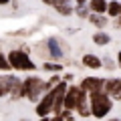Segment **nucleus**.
I'll use <instances>...</instances> for the list:
<instances>
[{
  "label": "nucleus",
  "instance_id": "nucleus-1",
  "mask_svg": "<svg viewBox=\"0 0 121 121\" xmlns=\"http://www.w3.org/2000/svg\"><path fill=\"white\" fill-rule=\"evenodd\" d=\"M89 107H91V117L103 119V117H107L111 113L113 99L105 91H93V93H89Z\"/></svg>",
  "mask_w": 121,
  "mask_h": 121
},
{
  "label": "nucleus",
  "instance_id": "nucleus-2",
  "mask_svg": "<svg viewBox=\"0 0 121 121\" xmlns=\"http://www.w3.org/2000/svg\"><path fill=\"white\" fill-rule=\"evenodd\" d=\"M6 59H8L12 71H26V73H30V71L36 69L35 60L30 59V55L26 51H22V48H12V51H8L6 52Z\"/></svg>",
  "mask_w": 121,
  "mask_h": 121
},
{
  "label": "nucleus",
  "instance_id": "nucleus-3",
  "mask_svg": "<svg viewBox=\"0 0 121 121\" xmlns=\"http://www.w3.org/2000/svg\"><path fill=\"white\" fill-rule=\"evenodd\" d=\"M22 93H24V99H28L30 103H36L40 99V95L44 93V81L36 75H30L22 81Z\"/></svg>",
  "mask_w": 121,
  "mask_h": 121
},
{
  "label": "nucleus",
  "instance_id": "nucleus-4",
  "mask_svg": "<svg viewBox=\"0 0 121 121\" xmlns=\"http://www.w3.org/2000/svg\"><path fill=\"white\" fill-rule=\"evenodd\" d=\"M44 48H47L48 56H51V60H56V63H60V60L67 56V51H69V47L65 48V43L59 39V36L51 35L44 39Z\"/></svg>",
  "mask_w": 121,
  "mask_h": 121
},
{
  "label": "nucleus",
  "instance_id": "nucleus-5",
  "mask_svg": "<svg viewBox=\"0 0 121 121\" xmlns=\"http://www.w3.org/2000/svg\"><path fill=\"white\" fill-rule=\"evenodd\" d=\"M89 97L87 91H83L79 85H69L67 87V93H65V99H63V109H69V111H75L81 101H85Z\"/></svg>",
  "mask_w": 121,
  "mask_h": 121
},
{
  "label": "nucleus",
  "instance_id": "nucleus-6",
  "mask_svg": "<svg viewBox=\"0 0 121 121\" xmlns=\"http://www.w3.org/2000/svg\"><path fill=\"white\" fill-rule=\"evenodd\" d=\"M35 113H36V117H51V113H52V95H51V91H47L35 103Z\"/></svg>",
  "mask_w": 121,
  "mask_h": 121
},
{
  "label": "nucleus",
  "instance_id": "nucleus-7",
  "mask_svg": "<svg viewBox=\"0 0 121 121\" xmlns=\"http://www.w3.org/2000/svg\"><path fill=\"white\" fill-rule=\"evenodd\" d=\"M103 85H105V79L103 77H83L79 87L87 93H93V91H103Z\"/></svg>",
  "mask_w": 121,
  "mask_h": 121
},
{
  "label": "nucleus",
  "instance_id": "nucleus-8",
  "mask_svg": "<svg viewBox=\"0 0 121 121\" xmlns=\"http://www.w3.org/2000/svg\"><path fill=\"white\" fill-rule=\"evenodd\" d=\"M16 75L12 73H2L0 75V99H4V97H8L10 89H12V85L16 83Z\"/></svg>",
  "mask_w": 121,
  "mask_h": 121
},
{
  "label": "nucleus",
  "instance_id": "nucleus-9",
  "mask_svg": "<svg viewBox=\"0 0 121 121\" xmlns=\"http://www.w3.org/2000/svg\"><path fill=\"white\" fill-rule=\"evenodd\" d=\"M81 63L85 69H91V71H99L103 69V60H101V56L93 55V52H85V55L81 56Z\"/></svg>",
  "mask_w": 121,
  "mask_h": 121
},
{
  "label": "nucleus",
  "instance_id": "nucleus-10",
  "mask_svg": "<svg viewBox=\"0 0 121 121\" xmlns=\"http://www.w3.org/2000/svg\"><path fill=\"white\" fill-rule=\"evenodd\" d=\"M103 91L111 97V99H113V97H117L121 93V79H105Z\"/></svg>",
  "mask_w": 121,
  "mask_h": 121
},
{
  "label": "nucleus",
  "instance_id": "nucleus-11",
  "mask_svg": "<svg viewBox=\"0 0 121 121\" xmlns=\"http://www.w3.org/2000/svg\"><path fill=\"white\" fill-rule=\"evenodd\" d=\"M87 20H89L91 24L95 26L97 30H103L105 26L109 24V16H107V14H95V12H91V14H89V18H87Z\"/></svg>",
  "mask_w": 121,
  "mask_h": 121
},
{
  "label": "nucleus",
  "instance_id": "nucleus-12",
  "mask_svg": "<svg viewBox=\"0 0 121 121\" xmlns=\"http://www.w3.org/2000/svg\"><path fill=\"white\" fill-rule=\"evenodd\" d=\"M107 2L109 0H89L87 6H89L91 12H95V14H105L107 12Z\"/></svg>",
  "mask_w": 121,
  "mask_h": 121
},
{
  "label": "nucleus",
  "instance_id": "nucleus-13",
  "mask_svg": "<svg viewBox=\"0 0 121 121\" xmlns=\"http://www.w3.org/2000/svg\"><path fill=\"white\" fill-rule=\"evenodd\" d=\"M43 71H47V73H51V75H60L65 71V67L60 65V63H56V60H44Z\"/></svg>",
  "mask_w": 121,
  "mask_h": 121
},
{
  "label": "nucleus",
  "instance_id": "nucleus-14",
  "mask_svg": "<svg viewBox=\"0 0 121 121\" xmlns=\"http://www.w3.org/2000/svg\"><path fill=\"white\" fill-rule=\"evenodd\" d=\"M105 14H107L109 18H117L121 14V2L119 0H109L107 2V12Z\"/></svg>",
  "mask_w": 121,
  "mask_h": 121
},
{
  "label": "nucleus",
  "instance_id": "nucleus-15",
  "mask_svg": "<svg viewBox=\"0 0 121 121\" xmlns=\"http://www.w3.org/2000/svg\"><path fill=\"white\" fill-rule=\"evenodd\" d=\"M93 43H95L97 47H107V44L111 43V36H109L105 30H97L95 35H93Z\"/></svg>",
  "mask_w": 121,
  "mask_h": 121
},
{
  "label": "nucleus",
  "instance_id": "nucleus-16",
  "mask_svg": "<svg viewBox=\"0 0 121 121\" xmlns=\"http://www.w3.org/2000/svg\"><path fill=\"white\" fill-rule=\"evenodd\" d=\"M73 14H75V16H79L81 20H87L89 14H91V10H89V6H87V4H75L73 6Z\"/></svg>",
  "mask_w": 121,
  "mask_h": 121
},
{
  "label": "nucleus",
  "instance_id": "nucleus-17",
  "mask_svg": "<svg viewBox=\"0 0 121 121\" xmlns=\"http://www.w3.org/2000/svg\"><path fill=\"white\" fill-rule=\"evenodd\" d=\"M75 113H77L79 117H91V107H89V97H87L85 101H81V103L75 107Z\"/></svg>",
  "mask_w": 121,
  "mask_h": 121
},
{
  "label": "nucleus",
  "instance_id": "nucleus-18",
  "mask_svg": "<svg viewBox=\"0 0 121 121\" xmlns=\"http://www.w3.org/2000/svg\"><path fill=\"white\" fill-rule=\"evenodd\" d=\"M55 10L60 16H71L73 14V4H59V6H55Z\"/></svg>",
  "mask_w": 121,
  "mask_h": 121
},
{
  "label": "nucleus",
  "instance_id": "nucleus-19",
  "mask_svg": "<svg viewBox=\"0 0 121 121\" xmlns=\"http://www.w3.org/2000/svg\"><path fill=\"white\" fill-rule=\"evenodd\" d=\"M10 63H8V59H6V55L2 51H0V73H10Z\"/></svg>",
  "mask_w": 121,
  "mask_h": 121
},
{
  "label": "nucleus",
  "instance_id": "nucleus-20",
  "mask_svg": "<svg viewBox=\"0 0 121 121\" xmlns=\"http://www.w3.org/2000/svg\"><path fill=\"white\" fill-rule=\"evenodd\" d=\"M56 83H60V75H51V79H48V81H44V93H47V91H51Z\"/></svg>",
  "mask_w": 121,
  "mask_h": 121
},
{
  "label": "nucleus",
  "instance_id": "nucleus-21",
  "mask_svg": "<svg viewBox=\"0 0 121 121\" xmlns=\"http://www.w3.org/2000/svg\"><path fill=\"white\" fill-rule=\"evenodd\" d=\"M60 119L63 121H75V111H69V109H60Z\"/></svg>",
  "mask_w": 121,
  "mask_h": 121
},
{
  "label": "nucleus",
  "instance_id": "nucleus-22",
  "mask_svg": "<svg viewBox=\"0 0 121 121\" xmlns=\"http://www.w3.org/2000/svg\"><path fill=\"white\" fill-rule=\"evenodd\" d=\"M101 60H103V69H107V71H113V69L117 67V65H115V60H113L111 56H103Z\"/></svg>",
  "mask_w": 121,
  "mask_h": 121
},
{
  "label": "nucleus",
  "instance_id": "nucleus-23",
  "mask_svg": "<svg viewBox=\"0 0 121 121\" xmlns=\"http://www.w3.org/2000/svg\"><path fill=\"white\" fill-rule=\"evenodd\" d=\"M73 73H60V81H65V83H71L73 81Z\"/></svg>",
  "mask_w": 121,
  "mask_h": 121
},
{
  "label": "nucleus",
  "instance_id": "nucleus-24",
  "mask_svg": "<svg viewBox=\"0 0 121 121\" xmlns=\"http://www.w3.org/2000/svg\"><path fill=\"white\" fill-rule=\"evenodd\" d=\"M115 59H117V67H119V69H121V51H119V52H117V55H115Z\"/></svg>",
  "mask_w": 121,
  "mask_h": 121
},
{
  "label": "nucleus",
  "instance_id": "nucleus-25",
  "mask_svg": "<svg viewBox=\"0 0 121 121\" xmlns=\"http://www.w3.org/2000/svg\"><path fill=\"white\" fill-rule=\"evenodd\" d=\"M115 28H121V14L115 18Z\"/></svg>",
  "mask_w": 121,
  "mask_h": 121
},
{
  "label": "nucleus",
  "instance_id": "nucleus-26",
  "mask_svg": "<svg viewBox=\"0 0 121 121\" xmlns=\"http://www.w3.org/2000/svg\"><path fill=\"white\" fill-rule=\"evenodd\" d=\"M10 2H12V0H0V6H8Z\"/></svg>",
  "mask_w": 121,
  "mask_h": 121
},
{
  "label": "nucleus",
  "instance_id": "nucleus-27",
  "mask_svg": "<svg viewBox=\"0 0 121 121\" xmlns=\"http://www.w3.org/2000/svg\"><path fill=\"white\" fill-rule=\"evenodd\" d=\"M75 4H87V2H89V0H73Z\"/></svg>",
  "mask_w": 121,
  "mask_h": 121
},
{
  "label": "nucleus",
  "instance_id": "nucleus-28",
  "mask_svg": "<svg viewBox=\"0 0 121 121\" xmlns=\"http://www.w3.org/2000/svg\"><path fill=\"white\" fill-rule=\"evenodd\" d=\"M51 121H63V119H60V115H52V117H51Z\"/></svg>",
  "mask_w": 121,
  "mask_h": 121
},
{
  "label": "nucleus",
  "instance_id": "nucleus-29",
  "mask_svg": "<svg viewBox=\"0 0 121 121\" xmlns=\"http://www.w3.org/2000/svg\"><path fill=\"white\" fill-rule=\"evenodd\" d=\"M39 121H51V117H39Z\"/></svg>",
  "mask_w": 121,
  "mask_h": 121
},
{
  "label": "nucleus",
  "instance_id": "nucleus-30",
  "mask_svg": "<svg viewBox=\"0 0 121 121\" xmlns=\"http://www.w3.org/2000/svg\"><path fill=\"white\" fill-rule=\"evenodd\" d=\"M107 121H121V117H111V119H107Z\"/></svg>",
  "mask_w": 121,
  "mask_h": 121
},
{
  "label": "nucleus",
  "instance_id": "nucleus-31",
  "mask_svg": "<svg viewBox=\"0 0 121 121\" xmlns=\"http://www.w3.org/2000/svg\"><path fill=\"white\" fill-rule=\"evenodd\" d=\"M18 121H30V119H28V117H20V119H18Z\"/></svg>",
  "mask_w": 121,
  "mask_h": 121
},
{
  "label": "nucleus",
  "instance_id": "nucleus-32",
  "mask_svg": "<svg viewBox=\"0 0 121 121\" xmlns=\"http://www.w3.org/2000/svg\"><path fill=\"white\" fill-rule=\"evenodd\" d=\"M117 99H119V101H121V93H119V95H117Z\"/></svg>",
  "mask_w": 121,
  "mask_h": 121
}]
</instances>
